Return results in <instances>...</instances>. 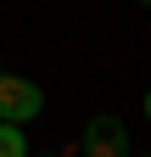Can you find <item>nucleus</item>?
<instances>
[{
  "mask_svg": "<svg viewBox=\"0 0 151 157\" xmlns=\"http://www.w3.org/2000/svg\"><path fill=\"white\" fill-rule=\"evenodd\" d=\"M140 157H151V151H140Z\"/></svg>",
  "mask_w": 151,
  "mask_h": 157,
  "instance_id": "423d86ee",
  "label": "nucleus"
},
{
  "mask_svg": "<svg viewBox=\"0 0 151 157\" xmlns=\"http://www.w3.org/2000/svg\"><path fill=\"white\" fill-rule=\"evenodd\" d=\"M45 157H56V151H45Z\"/></svg>",
  "mask_w": 151,
  "mask_h": 157,
  "instance_id": "0eeeda50",
  "label": "nucleus"
},
{
  "mask_svg": "<svg viewBox=\"0 0 151 157\" xmlns=\"http://www.w3.org/2000/svg\"><path fill=\"white\" fill-rule=\"evenodd\" d=\"M0 157H28V140H23V124H0Z\"/></svg>",
  "mask_w": 151,
  "mask_h": 157,
  "instance_id": "7ed1b4c3",
  "label": "nucleus"
},
{
  "mask_svg": "<svg viewBox=\"0 0 151 157\" xmlns=\"http://www.w3.org/2000/svg\"><path fill=\"white\" fill-rule=\"evenodd\" d=\"M140 6H151V0H140Z\"/></svg>",
  "mask_w": 151,
  "mask_h": 157,
  "instance_id": "39448f33",
  "label": "nucleus"
},
{
  "mask_svg": "<svg viewBox=\"0 0 151 157\" xmlns=\"http://www.w3.org/2000/svg\"><path fill=\"white\" fill-rule=\"evenodd\" d=\"M145 118H151V90H145Z\"/></svg>",
  "mask_w": 151,
  "mask_h": 157,
  "instance_id": "20e7f679",
  "label": "nucleus"
},
{
  "mask_svg": "<svg viewBox=\"0 0 151 157\" xmlns=\"http://www.w3.org/2000/svg\"><path fill=\"white\" fill-rule=\"evenodd\" d=\"M84 157H129V129L112 112H95L84 124Z\"/></svg>",
  "mask_w": 151,
  "mask_h": 157,
  "instance_id": "f03ea898",
  "label": "nucleus"
},
{
  "mask_svg": "<svg viewBox=\"0 0 151 157\" xmlns=\"http://www.w3.org/2000/svg\"><path fill=\"white\" fill-rule=\"evenodd\" d=\"M39 107H45V90L34 78L0 73V124H28V118H39Z\"/></svg>",
  "mask_w": 151,
  "mask_h": 157,
  "instance_id": "f257e3e1",
  "label": "nucleus"
}]
</instances>
